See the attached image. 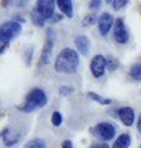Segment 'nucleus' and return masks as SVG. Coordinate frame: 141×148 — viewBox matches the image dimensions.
Masks as SVG:
<instances>
[{
    "instance_id": "nucleus-1",
    "label": "nucleus",
    "mask_w": 141,
    "mask_h": 148,
    "mask_svg": "<svg viewBox=\"0 0 141 148\" xmlns=\"http://www.w3.org/2000/svg\"><path fill=\"white\" fill-rule=\"evenodd\" d=\"M79 66V56L72 48H64L59 52L56 58L55 69L58 73L72 74L78 69Z\"/></svg>"
},
{
    "instance_id": "nucleus-2",
    "label": "nucleus",
    "mask_w": 141,
    "mask_h": 148,
    "mask_svg": "<svg viewBox=\"0 0 141 148\" xmlns=\"http://www.w3.org/2000/svg\"><path fill=\"white\" fill-rule=\"evenodd\" d=\"M47 104V95L46 92L40 89V88H35L32 89L29 94H27L25 101L17 106V109L24 112H31V111H35L40 108H44Z\"/></svg>"
},
{
    "instance_id": "nucleus-3",
    "label": "nucleus",
    "mask_w": 141,
    "mask_h": 148,
    "mask_svg": "<svg viewBox=\"0 0 141 148\" xmlns=\"http://www.w3.org/2000/svg\"><path fill=\"white\" fill-rule=\"evenodd\" d=\"M22 30L21 24L10 20L0 25V42L1 43H9L12 38L20 35Z\"/></svg>"
},
{
    "instance_id": "nucleus-4",
    "label": "nucleus",
    "mask_w": 141,
    "mask_h": 148,
    "mask_svg": "<svg viewBox=\"0 0 141 148\" xmlns=\"http://www.w3.org/2000/svg\"><path fill=\"white\" fill-rule=\"evenodd\" d=\"M92 135L102 141H111L116 133V128L110 122H99L93 128H91Z\"/></svg>"
},
{
    "instance_id": "nucleus-5",
    "label": "nucleus",
    "mask_w": 141,
    "mask_h": 148,
    "mask_svg": "<svg viewBox=\"0 0 141 148\" xmlns=\"http://www.w3.org/2000/svg\"><path fill=\"white\" fill-rule=\"evenodd\" d=\"M53 45H55V32L52 29L47 30V37H46V42L45 46L42 48L41 52V58H40V63L44 66L50 62L51 54H52V49H53Z\"/></svg>"
},
{
    "instance_id": "nucleus-6",
    "label": "nucleus",
    "mask_w": 141,
    "mask_h": 148,
    "mask_svg": "<svg viewBox=\"0 0 141 148\" xmlns=\"http://www.w3.org/2000/svg\"><path fill=\"white\" fill-rule=\"evenodd\" d=\"M114 40L118 43L124 45L129 41V31L126 29L123 18H116L114 22V32H113Z\"/></svg>"
},
{
    "instance_id": "nucleus-7",
    "label": "nucleus",
    "mask_w": 141,
    "mask_h": 148,
    "mask_svg": "<svg viewBox=\"0 0 141 148\" xmlns=\"http://www.w3.org/2000/svg\"><path fill=\"white\" fill-rule=\"evenodd\" d=\"M106 69V58L102 54L94 56L91 61V72L95 78H100L104 75Z\"/></svg>"
},
{
    "instance_id": "nucleus-8",
    "label": "nucleus",
    "mask_w": 141,
    "mask_h": 148,
    "mask_svg": "<svg viewBox=\"0 0 141 148\" xmlns=\"http://www.w3.org/2000/svg\"><path fill=\"white\" fill-rule=\"evenodd\" d=\"M55 1L52 0H39L37 1V11L40 12V15L45 18V21L51 20L55 15Z\"/></svg>"
},
{
    "instance_id": "nucleus-9",
    "label": "nucleus",
    "mask_w": 141,
    "mask_h": 148,
    "mask_svg": "<svg viewBox=\"0 0 141 148\" xmlns=\"http://www.w3.org/2000/svg\"><path fill=\"white\" fill-rule=\"evenodd\" d=\"M114 24V17L109 12H103L98 18V29L102 36H106Z\"/></svg>"
},
{
    "instance_id": "nucleus-10",
    "label": "nucleus",
    "mask_w": 141,
    "mask_h": 148,
    "mask_svg": "<svg viewBox=\"0 0 141 148\" xmlns=\"http://www.w3.org/2000/svg\"><path fill=\"white\" fill-rule=\"evenodd\" d=\"M118 116L125 126H131L135 121V111L129 106H124L118 110Z\"/></svg>"
},
{
    "instance_id": "nucleus-11",
    "label": "nucleus",
    "mask_w": 141,
    "mask_h": 148,
    "mask_svg": "<svg viewBox=\"0 0 141 148\" xmlns=\"http://www.w3.org/2000/svg\"><path fill=\"white\" fill-rule=\"evenodd\" d=\"M74 43H76L77 49L81 52L83 56H87L89 53V49H91V41L87 36H78L76 40H74Z\"/></svg>"
},
{
    "instance_id": "nucleus-12",
    "label": "nucleus",
    "mask_w": 141,
    "mask_h": 148,
    "mask_svg": "<svg viewBox=\"0 0 141 148\" xmlns=\"http://www.w3.org/2000/svg\"><path fill=\"white\" fill-rule=\"evenodd\" d=\"M56 4L67 17H73V3L70 0H57Z\"/></svg>"
},
{
    "instance_id": "nucleus-13",
    "label": "nucleus",
    "mask_w": 141,
    "mask_h": 148,
    "mask_svg": "<svg viewBox=\"0 0 141 148\" xmlns=\"http://www.w3.org/2000/svg\"><path fill=\"white\" fill-rule=\"evenodd\" d=\"M131 143V137L129 133H123L115 140L113 148H129Z\"/></svg>"
},
{
    "instance_id": "nucleus-14",
    "label": "nucleus",
    "mask_w": 141,
    "mask_h": 148,
    "mask_svg": "<svg viewBox=\"0 0 141 148\" xmlns=\"http://www.w3.org/2000/svg\"><path fill=\"white\" fill-rule=\"evenodd\" d=\"M30 16H31V21H32V24H34V25L40 26V27L45 25V18L40 15V12L37 11L36 8H34V9L31 10Z\"/></svg>"
},
{
    "instance_id": "nucleus-15",
    "label": "nucleus",
    "mask_w": 141,
    "mask_h": 148,
    "mask_svg": "<svg viewBox=\"0 0 141 148\" xmlns=\"http://www.w3.org/2000/svg\"><path fill=\"white\" fill-rule=\"evenodd\" d=\"M129 75L134 80L141 82V64H134V66H131L129 69Z\"/></svg>"
},
{
    "instance_id": "nucleus-16",
    "label": "nucleus",
    "mask_w": 141,
    "mask_h": 148,
    "mask_svg": "<svg viewBox=\"0 0 141 148\" xmlns=\"http://www.w3.org/2000/svg\"><path fill=\"white\" fill-rule=\"evenodd\" d=\"M24 148H46V142L42 138H35V140L27 142Z\"/></svg>"
},
{
    "instance_id": "nucleus-17",
    "label": "nucleus",
    "mask_w": 141,
    "mask_h": 148,
    "mask_svg": "<svg viewBox=\"0 0 141 148\" xmlns=\"http://www.w3.org/2000/svg\"><path fill=\"white\" fill-rule=\"evenodd\" d=\"M88 96L91 98L92 100H94V101H97V103H99V104H102V105H109V104H111L113 101H111V99H105V98H103V96H100L99 94H97V92H88Z\"/></svg>"
},
{
    "instance_id": "nucleus-18",
    "label": "nucleus",
    "mask_w": 141,
    "mask_h": 148,
    "mask_svg": "<svg viewBox=\"0 0 141 148\" xmlns=\"http://www.w3.org/2000/svg\"><path fill=\"white\" fill-rule=\"evenodd\" d=\"M118 67H119V62H118L116 58H113V57H108L106 58V68L109 69L110 72L115 71Z\"/></svg>"
},
{
    "instance_id": "nucleus-19",
    "label": "nucleus",
    "mask_w": 141,
    "mask_h": 148,
    "mask_svg": "<svg viewBox=\"0 0 141 148\" xmlns=\"http://www.w3.org/2000/svg\"><path fill=\"white\" fill-rule=\"evenodd\" d=\"M51 122H52V125H53V126H56V127L61 126V123H62V115H61L59 111H55V112L52 114Z\"/></svg>"
},
{
    "instance_id": "nucleus-20",
    "label": "nucleus",
    "mask_w": 141,
    "mask_h": 148,
    "mask_svg": "<svg viewBox=\"0 0 141 148\" xmlns=\"http://www.w3.org/2000/svg\"><path fill=\"white\" fill-rule=\"evenodd\" d=\"M59 94L61 95H63V96H69V95H72L73 94V91L74 89L72 86H68V85H62V86H59Z\"/></svg>"
},
{
    "instance_id": "nucleus-21",
    "label": "nucleus",
    "mask_w": 141,
    "mask_h": 148,
    "mask_svg": "<svg viewBox=\"0 0 141 148\" xmlns=\"http://www.w3.org/2000/svg\"><path fill=\"white\" fill-rule=\"evenodd\" d=\"M126 4H128L126 0H114V1H111V6L115 11H118V10H120L121 8H124Z\"/></svg>"
},
{
    "instance_id": "nucleus-22",
    "label": "nucleus",
    "mask_w": 141,
    "mask_h": 148,
    "mask_svg": "<svg viewBox=\"0 0 141 148\" xmlns=\"http://www.w3.org/2000/svg\"><path fill=\"white\" fill-rule=\"evenodd\" d=\"M95 21H97V16L93 15V14H92V15H87L86 17L83 18V24L86 25V26H91V25H93Z\"/></svg>"
},
{
    "instance_id": "nucleus-23",
    "label": "nucleus",
    "mask_w": 141,
    "mask_h": 148,
    "mask_svg": "<svg viewBox=\"0 0 141 148\" xmlns=\"http://www.w3.org/2000/svg\"><path fill=\"white\" fill-rule=\"evenodd\" d=\"M100 4H102V3L98 1V0H97V1H91V3H89V9L95 11V10H98V9L100 8Z\"/></svg>"
},
{
    "instance_id": "nucleus-24",
    "label": "nucleus",
    "mask_w": 141,
    "mask_h": 148,
    "mask_svg": "<svg viewBox=\"0 0 141 148\" xmlns=\"http://www.w3.org/2000/svg\"><path fill=\"white\" fill-rule=\"evenodd\" d=\"M89 148H109L108 143H97V145H93Z\"/></svg>"
},
{
    "instance_id": "nucleus-25",
    "label": "nucleus",
    "mask_w": 141,
    "mask_h": 148,
    "mask_svg": "<svg viewBox=\"0 0 141 148\" xmlns=\"http://www.w3.org/2000/svg\"><path fill=\"white\" fill-rule=\"evenodd\" d=\"M62 148H73L72 141H69V140L63 141V143H62Z\"/></svg>"
},
{
    "instance_id": "nucleus-26",
    "label": "nucleus",
    "mask_w": 141,
    "mask_h": 148,
    "mask_svg": "<svg viewBox=\"0 0 141 148\" xmlns=\"http://www.w3.org/2000/svg\"><path fill=\"white\" fill-rule=\"evenodd\" d=\"M8 47H9V43H1V45H0V56L5 52Z\"/></svg>"
},
{
    "instance_id": "nucleus-27",
    "label": "nucleus",
    "mask_w": 141,
    "mask_h": 148,
    "mask_svg": "<svg viewBox=\"0 0 141 148\" xmlns=\"http://www.w3.org/2000/svg\"><path fill=\"white\" fill-rule=\"evenodd\" d=\"M14 21H16V22L20 24V22H25V18H22L20 16H15V17H14Z\"/></svg>"
},
{
    "instance_id": "nucleus-28",
    "label": "nucleus",
    "mask_w": 141,
    "mask_h": 148,
    "mask_svg": "<svg viewBox=\"0 0 141 148\" xmlns=\"http://www.w3.org/2000/svg\"><path fill=\"white\" fill-rule=\"evenodd\" d=\"M61 17H62L61 15H57V14H55V15H53V17L51 18V20H52V21L55 22V21H58V20H61Z\"/></svg>"
},
{
    "instance_id": "nucleus-29",
    "label": "nucleus",
    "mask_w": 141,
    "mask_h": 148,
    "mask_svg": "<svg viewBox=\"0 0 141 148\" xmlns=\"http://www.w3.org/2000/svg\"><path fill=\"white\" fill-rule=\"evenodd\" d=\"M138 130H139V132L141 133V115H140V117L138 120Z\"/></svg>"
},
{
    "instance_id": "nucleus-30",
    "label": "nucleus",
    "mask_w": 141,
    "mask_h": 148,
    "mask_svg": "<svg viewBox=\"0 0 141 148\" xmlns=\"http://www.w3.org/2000/svg\"><path fill=\"white\" fill-rule=\"evenodd\" d=\"M140 148H141V147H140Z\"/></svg>"
}]
</instances>
